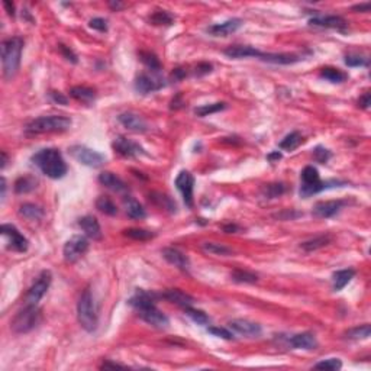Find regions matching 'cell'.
Segmentation results:
<instances>
[{"label": "cell", "mask_w": 371, "mask_h": 371, "mask_svg": "<svg viewBox=\"0 0 371 371\" xmlns=\"http://www.w3.org/2000/svg\"><path fill=\"white\" fill-rule=\"evenodd\" d=\"M89 26L92 28V29H96V31H99V32H106L107 31V22L102 19V17H95V19H92L90 22H89Z\"/></svg>", "instance_id": "816d5d0a"}, {"label": "cell", "mask_w": 371, "mask_h": 371, "mask_svg": "<svg viewBox=\"0 0 371 371\" xmlns=\"http://www.w3.org/2000/svg\"><path fill=\"white\" fill-rule=\"evenodd\" d=\"M212 71V66L207 64V62H200L198 67H196V76H205L209 74Z\"/></svg>", "instance_id": "11a10c76"}, {"label": "cell", "mask_w": 371, "mask_h": 371, "mask_svg": "<svg viewBox=\"0 0 371 371\" xmlns=\"http://www.w3.org/2000/svg\"><path fill=\"white\" fill-rule=\"evenodd\" d=\"M184 311H186V315L189 316L190 319L193 320V322H196L198 325H206L210 322L209 319V316H207L206 313L203 311H199V309H194V308H184Z\"/></svg>", "instance_id": "7bdbcfd3"}, {"label": "cell", "mask_w": 371, "mask_h": 371, "mask_svg": "<svg viewBox=\"0 0 371 371\" xmlns=\"http://www.w3.org/2000/svg\"><path fill=\"white\" fill-rule=\"evenodd\" d=\"M228 325H229V328L232 329L233 332L248 338H257L263 332V329H261L258 323L247 319H233Z\"/></svg>", "instance_id": "5bb4252c"}, {"label": "cell", "mask_w": 371, "mask_h": 371, "mask_svg": "<svg viewBox=\"0 0 371 371\" xmlns=\"http://www.w3.org/2000/svg\"><path fill=\"white\" fill-rule=\"evenodd\" d=\"M35 187H36V180H35L34 177H28V176L17 179L16 183H15V191L19 193V194L29 193V191L35 190Z\"/></svg>", "instance_id": "8d00e7d4"}, {"label": "cell", "mask_w": 371, "mask_h": 371, "mask_svg": "<svg viewBox=\"0 0 371 371\" xmlns=\"http://www.w3.org/2000/svg\"><path fill=\"white\" fill-rule=\"evenodd\" d=\"M345 205L344 200H326V202H318L313 206V215L318 217H332L335 216Z\"/></svg>", "instance_id": "e0dca14e"}, {"label": "cell", "mask_w": 371, "mask_h": 371, "mask_svg": "<svg viewBox=\"0 0 371 371\" xmlns=\"http://www.w3.org/2000/svg\"><path fill=\"white\" fill-rule=\"evenodd\" d=\"M96 207L104 213V215L115 216L118 213V207L112 202V199L107 198V196H100V198L96 200Z\"/></svg>", "instance_id": "836d02e7"}, {"label": "cell", "mask_w": 371, "mask_h": 371, "mask_svg": "<svg viewBox=\"0 0 371 371\" xmlns=\"http://www.w3.org/2000/svg\"><path fill=\"white\" fill-rule=\"evenodd\" d=\"M34 164L50 179H61L67 173V164L58 149L45 148L32 157Z\"/></svg>", "instance_id": "6da1fadb"}, {"label": "cell", "mask_w": 371, "mask_h": 371, "mask_svg": "<svg viewBox=\"0 0 371 371\" xmlns=\"http://www.w3.org/2000/svg\"><path fill=\"white\" fill-rule=\"evenodd\" d=\"M164 86V80L160 76V73H154V71H151V74L141 73L138 77L135 78V90L138 93H141V95L154 93V92L163 89Z\"/></svg>", "instance_id": "ba28073f"}, {"label": "cell", "mask_w": 371, "mask_h": 371, "mask_svg": "<svg viewBox=\"0 0 371 371\" xmlns=\"http://www.w3.org/2000/svg\"><path fill=\"white\" fill-rule=\"evenodd\" d=\"M355 276V271L353 268H348V270H339L337 273H334L332 276V287L335 292H339L345 287Z\"/></svg>", "instance_id": "f1b7e54d"}, {"label": "cell", "mask_w": 371, "mask_h": 371, "mask_svg": "<svg viewBox=\"0 0 371 371\" xmlns=\"http://www.w3.org/2000/svg\"><path fill=\"white\" fill-rule=\"evenodd\" d=\"M139 316L147 322L148 325L157 329H167L170 325V320L160 309H157L156 304H151L145 309L139 311Z\"/></svg>", "instance_id": "7c38bea8"}, {"label": "cell", "mask_w": 371, "mask_h": 371, "mask_svg": "<svg viewBox=\"0 0 371 371\" xmlns=\"http://www.w3.org/2000/svg\"><path fill=\"white\" fill-rule=\"evenodd\" d=\"M123 235L128 236L130 239H135V241H148V239H152L156 236V233L147 231V229H139V228H129V229H125Z\"/></svg>", "instance_id": "e575fe53"}, {"label": "cell", "mask_w": 371, "mask_h": 371, "mask_svg": "<svg viewBox=\"0 0 371 371\" xmlns=\"http://www.w3.org/2000/svg\"><path fill=\"white\" fill-rule=\"evenodd\" d=\"M50 97H51V100H54L55 103H58V104H67V103H69L67 97H66V96L61 95L60 92H50Z\"/></svg>", "instance_id": "db71d44e"}, {"label": "cell", "mask_w": 371, "mask_h": 371, "mask_svg": "<svg viewBox=\"0 0 371 371\" xmlns=\"http://www.w3.org/2000/svg\"><path fill=\"white\" fill-rule=\"evenodd\" d=\"M289 344L293 348H299V350H315L318 346V341L311 332H302V334H297L290 338Z\"/></svg>", "instance_id": "44dd1931"}, {"label": "cell", "mask_w": 371, "mask_h": 371, "mask_svg": "<svg viewBox=\"0 0 371 371\" xmlns=\"http://www.w3.org/2000/svg\"><path fill=\"white\" fill-rule=\"evenodd\" d=\"M119 122L122 125L126 128V129L132 130V132H138V134H142V132H147L148 125L147 122L144 121L142 116H139L137 113L134 112H125L119 115Z\"/></svg>", "instance_id": "2e32d148"}, {"label": "cell", "mask_w": 371, "mask_h": 371, "mask_svg": "<svg viewBox=\"0 0 371 371\" xmlns=\"http://www.w3.org/2000/svg\"><path fill=\"white\" fill-rule=\"evenodd\" d=\"M51 280V271L43 270L42 273L38 276V278H36V281L32 285V287L29 289L28 294H26V303L28 304H38V302L43 297V294L47 293V290L50 289Z\"/></svg>", "instance_id": "30bf717a"}, {"label": "cell", "mask_w": 371, "mask_h": 371, "mask_svg": "<svg viewBox=\"0 0 371 371\" xmlns=\"http://www.w3.org/2000/svg\"><path fill=\"white\" fill-rule=\"evenodd\" d=\"M337 183L342 182H322L319 177V171L308 165L304 167L302 171V186H300V196L304 199L311 198L313 194L319 193L322 190L328 189L331 184H337Z\"/></svg>", "instance_id": "5b68a950"}, {"label": "cell", "mask_w": 371, "mask_h": 371, "mask_svg": "<svg viewBox=\"0 0 371 371\" xmlns=\"http://www.w3.org/2000/svg\"><path fill=\"white\" fill-rule=\"evenodd\" d=\"M99 182H100V184H103L104 187L113 190L116 193H123V191L128 190V186L125 184V182L111 171H104V173L100 174Z\"/></svg>", "instance_id": "cb8c5ba5"}, {"label": "cell", "mask_w": 371, "mask_h": 371, "mask_svg": "<svg viewBox=\"0 0 371 371\" xmlns=\"http://www.w3.org/2000/svg\"><path fill=\"white\" fill-rule=\"evenodd\" d=\"M60 50H61V52H62V55H64L67 60L71 61V62H74V64L77 62V55L73 52V50H70L69 47H66V45H62V43H61Z\"/></svg>", "instance_id": "f5cc1de1"}, {"label": "cell", "mask_w": 371, "mask_h": 371, "mask_svg": "<svg viewBox=\"0 0 371 371\" xmlns=\"http://www.w3.org/2000/svg\"><path fill=\"white\" fill-rule=\"evenodd\" d=\"M77 319L87 332H93L97 328V306L90 289H86L78 299Z\"/></svg>", "instance_id": "277c9868"}, {"label": "cell", "mask_w": 371, "mask_h": 371, "mask_svg": "<svg viewBox=\"0 0 371 371\" xmlns=\"http://www.w3.org/2000/svg\"><path fill=\"white\" fill-rule=\"evenodd\" d=\"M89 250V241L81 235H74L66 242L62 255L67 263H76L80 257H83Z\"/></svg>", "instance_id": "9c48e42d"}, {"label": "cell", "mask_w": 371, "mask_h": 371, "mask_svg": "<svg viewBox=\"0 0 371 371\" xmlns=\"http://www.w3.org/2000/svg\"><path fill=\"white\" fill-rule=\"evenodd\" d=\"M163 257H164L171 266L180 268V270H189L190 259L186 254H183L182 251L177 248H164L163 250Z\"/></svg>", "instance_id": "d6986e66"}, {"label": "cell", "mask_w": 371, "mask_h": 371, "mask_svg": "<svg viewBox=\"0 0 371 371\" xmlns=\"http://www.w3.org/2000/svg\"><path fill=\"white\" fill-rule=\"evenodd\" d=\"M267 158H268V161H271V163L278 161V160H281V152H278V151H276V152H271V154H268Z\"/></svg>", "instance_id": "be15d7a7"}, {"label": "cell", "mask_w": 371, "mask_h": 371, "mask_svg": "<svg viewBox=\"0 0 371 371\" xmlns=\"http://www.w3.org/2000/svg\"><path fill=\"white\" fill-rule=\"evenodd\" d=\"M109 6H111L112 9H116V10H118V9L123 8V5H122V3H115V2H111V3H109Z\"/></svg>", "instance_id": "003e7915"}, {"label": "cell", "mask_w": 371, "mask_h": 371, "mask_svg": "<svg viewBox=\"0 0 371 371\" xmlns=\"http://www.w3.org/2000/svg\"><path fill=\"white\" fill-rule=\"evenodd\" d=\"M302 144V135L299 134V132H290L287 137H286L280 144H278V147L281 148V149H286V151H294L296 148L299 147Z\"/></svg>", "instance_id": "d590c367"}, {"label": "cell", "mask_w": 371, "mask_h": 371, "mask_svg": "<svg viewBox=\"0 0 371 371\" xmlns=\"http://www.w3.org/2000/svg\"><path fill=\"white\" fill-rule=\"evenodd\" d=\"M113 149L123 157H138L144 154V149L139 147L137 142L130 141V139L125 138V137H118L115 138L112 144Z\"/></svg>", "instance_id": "9a60e30c"}, {"label": "cell", "mask_w": 371, "mask_h": 371, "mask_svg": "<svg viewBox=\"0 0 371 371\" xmlns=\"http://www.w3.org/2000/svg\"><path fill=\"white\" fill-rule=\"evenodd\" d=\"M39 320H41V311L36 308V304H28L10 322V328L16 334H26L32 331L39 323Z\"/></svg>", "instance_id": "8992f818"}, {"label": "cell", "mask_w": 371, "mask_h": 371, "mask_svg": "<svg viewBox=\"0 0 371 371\" xmlns=\"http://www.w3.org/2000/svg\"><path fill=\"white\" fill-rule=\"evenodd\" d=\"M157 196H158V198H152V200L158 202L161 206L164 207V209H168L170 212H174V210H176V203H173V200L168 198V196L161 194V193H157Z\"/></svg>", "instance_id": "681fc988"}, {"label": "cell", "mask_w": 371, "mask_h": 371, "mask_svg": "<svg viewBox=\"0 0 371 371\" xmlns=\"http://www.w3.org/2000/svg\"><path fill=\"white\" fill-rule=\"evenodd\" d=\"M207 332L209 334H212V335H215V337H219V338H224V339H232L233 335L228 331V329L225 328H216V326H210V328H207Z\"/></svg>", "instance_id": "f907efd6"}, {"label": "cell", "mask_w": 371, "mask_h": 371, "mask_svg": "<svg viewBox=\"0 0 371 371\" xmlns=\"http://www.w3.org/2000/svg\"><path fill=\"white\" fill-rule=\"evenodd\" d=\"M285 184H281V183H274V184H267L266 187H264V194L270 199H274V198H278L280 194H283L285 193Z\"/></svg>", "instance_id": "f6af8a7d"}, {"label": "cell", "mask_w": 371, "mask_h": 371, "mask_svg": "<svg viewBox=\"0 0 371 371\" xmlns=\"http://www.w3.org/2000/svg\"><path fill=\"white\" fill-rule=\"evenodd\" d=\"M0 232L5 238H8V247L10 250L17 251V252H25L29 247V242L22 233L17 231L13 225L5 224L0 226Z\"/></svg>", "instance_id": "8fae6325"}, {"label": "cell", "mask_w": 371, "mask_h": 371, "mask_svg": "<svg viewBox=\"0 0 371 371\" xmlns=\"http://www.w3.org/2000/svg\"><path fill=\"white\" fill-rule=\"evenodd\" d=\"M242 26V20L238 17H233V19H228L222 24H216L207 28V32L213 36H228L229 34H232L235 31H238Z\"/></svg>", "instance_id": "ac0fdd59"}, {"label": "cell", "mask_w": 371, "mask_h": 371, "mask_svg": "<svg viewBox=\"0 0 371 371\" xmlns=\"http://www.w3.org/2000/svg\"><path fill=\"white\" fill-rule=\"evenodd\" d=\"M78 226L83 229V232L86 233L89 238H92V239H100L102 238V229H100V225H99L95 216H83L78 221Z\"/></svg>", "instance_id": "ffe728a7"}, {"label": "cell", "mask_w": 371, "mask_h": 371, "mask_svg": "<svg viewBox=\"0 0 371 371\" xmlns=\"http://www.w3.org/2000/svg\"><path fill=\"white\" fill-rule=\"evenodd\" d=\"M225 55L229 58H248V57H255L258 58L261 51L252 48L250 45H233V47H228L225 50Z\"/></svg>", "instance_id": "603a6c76"}, {"label": "cell", "mask_w": 371, "mask_h": 371, "mask_svg": "<svg viewBox=\"0 0 371 371\" xmlns=\"http://www.w3.org/2000/svg\"><path fill=\"white\" fill-rule=\"evenodd\" d=\"M171 77H173L176 81H179V80H182V78L186 77V71L183 69H176L173 71V74H171Z\"/></svg>", "instance_id": "94428289"}, {"label": "cell", "mask_w": 371, "mask_h": 371, "mask_svg": "<svg viewBox=\"0 0 371 371\" xmlns=\"http://www.w3.org/2000/svg\"><path fill=\"white\" fill-rule=\"evenodd\" d=\"M5 194H6V179L2 177V200L5 199Z\"/></svg>", "instance_id": "e7e4bbea"}, {"label": "cell", "mask_w": 371, "mask_h": 371, "mask_svg": "<svg viewBox=\"0 0 371 371\" xmlns=\"http://www.w3.org/2000/svg\"><path fill=\"white\" fill-rule=\"evenodd\" d=\"M309 25L319 26V28H334V29H344L346 26V22L344 17L335 16V15H329V16L312 17L309 20Z\"/></svg>", "instance_id": "7402d4cb"}, {"label": "cell", "mask_w": 371, "mask_h": 371, "mask_svg": "<svg viewBox=\"0 0 371 371\" xmlns=\"http://www.w3.org/2000/svg\"><path fill=\"white\" fill-rule=\"evenodd\" d=\"M371 334V328L368 323L365 325H361V326H355V328L350 329L345 332V337L348 339H367L370 337Z\"/></svg>", "instance_id": "60d3db41"}, {"label": "cell", "mask_w": 371, "mask_h": 371, "mask_svg": "<svg viewBox=\"0 0 371 371\" xmlns=\"http://www.w3.org/2000/svg\"><path fill=\"white\" fill-rule=\"evenodd\" d=\"M125 203V210H126V215L132 217V219H144L147 216V212L144 206L139 203L138 200H135L134 198H128L123 200Z\"/></svg>", "instance_id": "f546056e"}, {"label": "cell", "mask_w": 371, "mask_h": 371, "mask_svg": "<svg viewBox=\"0 0 371 371\" xmlns=\"http://www.w3.org/2000/svg\"><path fill=\"white\" fill-rule=\"evenodd\" d=\"M331 241H332V238L329 235H320V236H316L313 239L302 242L300 244V248L306 251V252H312V251H316L319 250V248L326 247Z\"/></svg>", "instance_id": "4dcf8cb0"}, {"label": "cell", "mask_w": 371, "mask_h": 371, "mask_svg": "<svg viewBox=\"0 0 371 371\" xmlns=\"http://www.w3.org/2000/svg\"><path fill=\"white\" fill-rule=\"evenodd\" d=\"M149 20L154 24V25H171L173 24V16L168 13V12H164V10H158L156 13H152Z\"/></svg>", "instance_id": "ee69618b"}, {"label": "cell", "mask_w": 371, "mask_h": 371, "mask_svg": "<svg viewBox=\"0 0 371 371\" xmlns=\"http://www.w3.org/2000/svg\"><path fill=\"white\" fill-rule=\"evenodd\" d=\"M225 107H226V104L219 103V102L212 104H203V106H200V107H196V109H194V113H196L198 116H200V118H205V116H209V115H212V113L224 111Z\"/></svg>", "instance_id": "b9f144b4"}, {"label": "cell", "mask_w": 371, "mask_h": 371, "mask_svg": "<svg viewBox=\"0 0 371 371\" xmlns=\"http://www.w3.org/2000/svg\"><path fill=\"white\" fill-rule=\"evenodd\" d=\"M6 164H8V156H6L5 151H2V168H5Z\"/></svg>", "instance_id": "03108f58"}, {"label": "cell", "mask_w": 371, "mask_h": 371, "mask_svg": "<svg viewBox=\"0 0 371 371\" xmlns=\"http://www.w3.org/2000/svg\"><path fill=\"white\" fill-rule=\"evenodd\" d=\"M70 96L81 103H92V102H95L96 92L90 87L76 86L70 89Z\"/></svg>", "instance_id": "83f0119b"}, {"label": "cell", "mask_w": 371, "mask_h": 371, "mask_svg": "<svg viewBox=\"0 0 371 371\" xmlns=\"http://www.w3.org/2000/svg\"><path fill=\"white\" fill-rule=\"evenodd\" d=\"M320 77L328 80L331 83H342L348 78V74L341 71L339 69H334V67H325L320 70Z\"/></svg>", "instance_id": "1f68e13d"}, {"label": "cell", "mask_w": 371, "mask_h": 371, "mask_svg": "<svg viewBox=\"0 0 371 371\" xmlns=\"http://www.w3.org/2000/svg\"><path fill=\"white\" fill-rule=\"evenodd\" d=\"M163 297L167 299L168 302L176 303V304L182 306L183 309L184 308H189V306H193V303H194V299L190 294L184 293V292L179 290V289H170V290H167L165 293H163Z\"/></svg>", "instance_id": "d4e9b609"}, {"label": "cell", "mask_w": 371, "mask_h": 371, "mask_svg": "<svg viewBox=\"0 0 371 371\" xmlns=\"http://www.w3.org/2000/svg\"><path fill=\"white\" fill-rule=\"evenodd\" d=\"M176 186L182 193L183 200L187 207H193V187H194V179L189 171H180L176 179Z\"/></svg>", "instance_id": "4fadbf2b"}, {"label": "cell", "mask_w": 371, "mask_h": 371, "mask_svg": "<svg viewBox=\"0 0 371 371\" xmlns=\"http://www.w3.org/2000/svg\"><path fill=\"white\" fill-rule=\"evenodd\" d=\"M261 61L266 62H271V64H281V66H289V64H294L297 61H300L299 55L294 54H270V52H261L258 57Z\"/></svg>", "instance_id": "484cf974"}, {"label": "cell", "mask_w": 371, "mask_h": 371, "mask_svg": "<svg viewBox=\"0 0 371 371\" xmlns=\"http://www.w3.org/2000/svg\"><path fill=\"white\" fill-rule=\"evenodd\" d=\"M342 367V363L341 360L338 358H329V360H325V361H320V363L315 364V368H319V370H339Z\"/></svg>", "instance_id": "bcb514c9"}, {"label": "cell", "mask_w": 371, "mask_h": 371, "mask_svg": "<svg viewBox=\"0 0 371 371\" xmlns=\"http://www.w3.org/2000/svg\"><path fill=\"white\" fill-rule=\"evenodd\" d=\"M71 126V119L62 115H51V116H41L31 121L26 125L25 132L31 135L39 134H51V132H64Z\"/></svg>", "instance_id": "3957f363"}, {"label": "cell", "mask_w": 371, "mask_h": 371, "mask_svg": "<svg viewBox=\"0 0 371 371\" xmlns=\"http://www.w3.org/2000/svg\"><path fill=\"white\" fill-rule=\"evenodd\" d=\"M370 8L371 5L367 2V3H361V5L353 6V10H355V12H370Z\"/></svg>", "instance_id": "680465c9"}, {"label": "cell", "mask_w": 371, "mask_h": 371, "mask_svg": "<svg viewBox=\"0 0 371 371\" xmlns=\"http://www.w3.org/2000/svg\"><path fill=\"white\" fill-rule=\"evenodd\" d=\"M3 6H5V9H6V12H8V15L9 16H15V5L12 3V2H3Z\"/></svg>", "instance_id": "91938a15"}, {"label": "cell", "mask_w": 371, "mask_h": 371, "mask_svg": "<svg viewBox=\"0 0 371 371\" xmlns=\"http://www.w3.org/2000/svg\"><path fill=\"white\" fill-rule=\"evenodd\" d=\"M345 64L348 67H367L368 66V60L360 57V55H346Z\"/></svg>", "instance_id": "c3c4849f"}, {"label": "cell", "mask_w": 371, "mask_h": 371, "mask_svg": "<svg viewBox=\"0 0 371 371\" xmlns=\"http://www.w3.org/2000/svg\"><path fill=\"white\" fill-rule=\"evenodd\" d=\"M71 157L78 161L80 164L87 165V167H100L104 163V157L92 148H87L84 145H73L70 148Z\"/></svg>", "instance_id": "52a82bcc"}, {"label": "cell", "mask_w": 371, "mask_h": 371, "mask_svg": "<svg viewBox=\"0 0 371 371\" xmlns=\"http://www.w3.org/2000/svg\"><path fill=\"white\" fill-rule=\"evenodd\" d=\"M139 60L142 61L145 66H147L148 69L151 70V71H154V73H160V70H161V64H160V61L157 58L154 54H151V52H147V51H141L139 52Z\"/></svg>", "instance_id": "ab89813d"}, {"label": "cell", "mask_w": 371, "mask_h": 371, "mask_svg": "<svg viewBox=\"0 0 371 371\" xmlns=\"http://www.w3.org/2000/svg\"><path fill=\"white\" fill-rule=\"evenodd\" d=\"M371 104V95L368 92H365L361 97H360V100H358V106L360 107H363V109H368Z\"/></svg>", "instance_id": "9f6ffc18"}, {"label": "cell", "mask_w": 371, "mask_h": 371, "mask_svg": "<svg viewBox=\"0 0 371 371\" xmlns=\"http://www.w3.org/2000/svg\"><path fill=\"white\" fill-rule=\"evenodd\" d=\"M24 50V39L19 36L9 38L2 42V66L6 80L15 77L20 66V57Z\"/></svg>", "instance_id": "7a4b0ae2"}, {"label": "cell", "mask_w": 371, "mask_h": 371, "mask_svg": "<svg viewBox=\"0 0 371 371\" xmlns=\"http://www.w3.org/2000/svg\"><path fill=\"white\" fill-rule=\"evenodd\" d=\"M231 278L236 283H257L258 281V276L250 273V271H244V270H235L231 273Z\"/></svg>", "instance_id": "74e56055"}, {"label": "cell", "mask_w": 371, "mask_h": 371, "mask_svg": "<svg viewBox=\"0 0 371 371\" xmlns=\"http://www.w3.org/2000/svg\"><path fill=\"white\" fill-rule=\"evenodd\" d=\"M224 231L226 233H233V232H236V231H239V228H238L236 225L229 224V225H225Z\"/></svg>", "instance_id": "6125c7cd"}, {"label": "cell", "mask_w": 371, "mask_h": 371, "mask_svg": "<svg viewBox=\"0 0 371 371\" xmlns=\"http://www.w3.org/2000/svg\"><path fill=\"white\" fill-rule=\"evenodd\" d=\"M19 215L29 219V221H38L43 216V210L34 203H25V205L19 207Z\"/></svg>", "instance_id": "d6a6232c"}, {"label": "cell", "mask_w": 371, "mask_h": 371, "mask_svg": "<svg viewBox=\"0 0 371 371\" xmlns=\"http://www.w3.org/2000/svg\"><path fill=\"white\" fill-rule=\"evenodd\" d=\"M202 248L203 251L213 254V255H231L232 254L231 248L225 247L222 244H215V242H205V244H202Z\"/></svg>", "instance_id": "f35d334b"}, {"label": "cell", "mask_w": 371, "mask_h": 371, "mask_svg": "<svg viewBox=\"0 0 371 371\" xmlns=\"http://www.w3.org/2000/svg\"><path fill=\"white\" fill-rule=\"evenodd\" d=\"M106 368H125V365H123V364L112 363V361H104V363L100 365V370H106Z\"/></svg>", "instance_id": "6f0895ef"}, {"label": "cell", "mask_w": 371, "mask_h": 371, "mask_svg": "<svg viewBox=\"0 0 371 371\" xmlns=\"http://www.w3.org/2000/svg\"><path fill=\"white\" fill-rule=\"evenodd\" d=\"M132 308H135L137 311H142V309H145L148 306H151V304H156L154 303V299H152V296L147 292H144L142 289H137V292L135 294L130 297L129 300H128Z\"/></svg>", "instance_id": "4316f807"}, {"label": "cell", "mask_w": 371, "mask_h": 371, "mask_svg": "<svg viewBox=\"0 0 371 371\" xmlns=\"http://www.w3.org/2000/svg\"><path fill=\"white\" fill-rule=\"evenodd\" d=\"M331 157H332V154H331V151L326 149V148L316 147L315 149H313V158H315L318 163H320V164L328 163V160L331 158Z\"/></svg>", "instance_id": "7dc6e473"}]
</instances>
